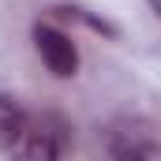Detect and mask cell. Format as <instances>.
<instances>
[{"instance_id":"cell-2","label":"cell","mask_w":161,"mask_h":161,"mask_svg":"<svg viewBox=\"0 0 161 161\" xmlns=\"http://www.w3.org/2000/svg\"><path fill=\"white\" fill-rule=\"evenodd\" d=\"M109 146H113V158L116 161H161V135L158 127H150V124H124L113 131V139H109Z\"/></svg>"},{"instance_id":"cell-4","label":"cell","mask_w":161,"mask_h":161,"mask_svg":"<svg viewBox=\"0 0 161 161\" xmlns=\"http://www.w3.org/2000/svg\"><path fill=\"white\" fill-rule=\"evenodd\" d=\"M26 127H30V113H26L15 97L0 94V150H11V146L23 139Z\"/></svg>"},{"instance_id":"cell-3","label":"cell","mask_w":161,"mask_h":161,"mask_svg":"<svg viewBox=\"0 0 161 161\" xmlns=\"http://www.w3.org/2000/svg\"><path fill=\"white\" fill-rule=\"evenodd\" d=\"M8 154H11V161H60V135L30 116V127Z\"/></svg>"},{"instance_id":"cell-1","label":"cell","mask_w":161,"mask_h":161,"mask_svg":"<svg viewBox=\"0 0 161 161\" xmlns=\"http://www.w3.org/2000/svg\"><path fill=\"white\" fill-rule=\"evenodd\" d=\"M34 49H38V56L45 60V68L53 75L71 79L79 71V49H75V41L64 30H56L53 23H38L34 26Z\"/></svg>"}]
</instances>
